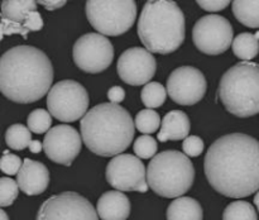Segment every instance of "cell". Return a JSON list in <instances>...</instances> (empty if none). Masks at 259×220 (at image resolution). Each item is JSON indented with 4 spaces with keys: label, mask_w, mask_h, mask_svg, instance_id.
<instances>
[{
    "label": "cell",
    "mask_w": 259,
    "mask_h": 220,
    "mask_svg": "<svg viewBox=\"0 0 259 220\" xmlns=\"http://www.w3.org/2000/svg\"><path fill=\"white\" fill-rule=\"evenodd\" d=\"M108 99L113 104H120L125 99V91L120 86H113L108 91Z\"/></svg>",
    "instance_id": "e575fe53"
},
{
    "label": "cell",
    "mask_w": 259,
    "mask_h": 220,
    "mask_svg": "<svg viewBox=\"0 0 259 220\" xmlns=\"http://www.w3.org/2000/svg\"><path fill=\"white\" fill-rule=\"evenodd\" d=\"M190 128H191V124L186 113L182 110L169 111L162 120L158 141H182L189 137Z\"/></svg>",
    "instance_id": "ac0fdd59"
},
{
    "label": "cell",
    "mask_w": 259,
    "mask_h": 220,
    "mask_svg": "<svg viewBox=\"0 0 259 220\" xmlns=\"http://www.w3.org/2000/svg\"><path fill=\"white\" fill-rule=\"evenodd\" d=\"M72 57L75 65L86 73L105 71L114 60V47L110 40L100 33H86L73 45Z\"/></svg>",
    "instance_id": "30bf717a"
},
{
    "label": "cell",
    "mask_w": 259,
    "mask_h": 220,
    "mask_svg": "<svg viewBox=\"0 0 259 220\" xmlns=\"http://www.w3.org/2000/svg\"><path fill=\"white\" fill-rule=\"evenodd\" d=\"M202 217H204L202 206L196 199L192 197H176L167 209L168 220H201Z\"/></svg>",
    "instance_id": "d6986e66"
},
{
    "label": "cell",
    "mask_w": 259,
    "mask_h": 220,
    "mask_svg": "<svg viewBox=\"0 0 259 220\" xmlns=\"http://www.w3.org/2000/svg\"><path fill=\"white\" fill-rule=\"evenodd\" d=\"M28 33H29V30H28L22 23L9 20L7 19V18L2 17V38H4L5 35L20 34L24 39H27Z\"/></svg>",
    "instance_id": "1f68e13d"
},
{
    "label": "cell",
    "mask_w": 259,
    "mask_h": 220,
    "mask_svg": "<svg viewBox=\"0 0 259 220\" xmlns=\"http://www.w3.org/2000/svg\"><path fill=\"white\" fill-rule=\"evenodd\" d=\"M27 124L32 133H47L51 129V125H52V114L48 110H45V109H34L28 115Z\"/></svg>",
    "instance_id": "4316f807"
},
{
    "label": "cell",
    "mask_w": 259,
    "mask_h": 220,
    "mask_svg": "<svg viewBox=\"0 0 259 220\" xmlns=\"http://www.w3.org/2000/svg\"><path fill=\"white\" fill-rule=\"evenodd\" d=\"M167 93L180 105L197 104L206 94L207 82L204 73L192 66H182L169 73L167 78Z\"/></svg>",
    "instance_id": "4fadbf2b"
},
{
    "label": "cell",
    "mask_w": 259,
    "mask_h": 220,
    "mask_svg": "<svg viewBox=\"0 0 259 220\" xmlns=\"http://www.w3.org/2000/svg\"><path fill=\"white\" fill-rule=\"evenodd\" d=\"M17 182L20 191L28 196L40 195L47 190L50 184V172L42 162L25 158L22 168L17 173Z\"/></svg>",
    "instance_id": "2e32d148"
},
{
    "label": "cell",
    "mask_w": 259,
    "mask_h": 220,
    "mask_svg": "<svg viewBox=\"0 0 259 220\" xmlns=\"http://www.w3.org/2000/svg\"><path fill=\"white\" fill-rule=\"evenodd\" d=\"M134 123L138 131L143 134H152L161 126V116L152 109H144L137 114Z\"/></svg>",
    "instance_id": "484cf974"
},
{
    "label": "cell",
    "mask_w": 259,
    "mask_h": 220,
    "mask_svg": "<svg viewBox=\"0 0 259 220\" xmlns=\"http://www.w3.org/2000/svg\"><path fill=\"white\" fill-rule=\"evenodd\" d=\"M0 214H2V217H3V219H8V215L5 214L4 210H0Z\"/></svg>",
    "instance_id": "f35d334b"
},
{
    "label": "cell",
    "mask_w": 259,
    "mask_h": 220,
    "mask_svg": "<svg viewBox=\"0 0 259 220\" xmlns=\"http://www.w3.org/2000/svg\"><path fill=\"white\" fill-rule=\"evenodd\" d=\"M23 25H24L29 32H37V30H40L43 28L42 15H40L37 10H34V12H32L28 15L27 19L23 23Z\"/></svg>",
    "instance_id": "836d02e7"
},
{
    "label": "cell",
    "mask_w": 259,
    "mask_h": 220,
    "mask_svg": "<svg viewBox=\"0 0 259 220\" xmlns=\"http://www.w3.org/2000/svg\"><path fill=\"white\" fill-rule=\"evenodd\" d=\"M28 148H29V151L32 152V153H39V152L43 149V143H40L39 141L34 139V141L30 142V144Z\"/></svg>",
    "instance_id": "8d00e7d4"
},
{
    "label": "cell",
    "mask_w": 259,
    "mask_h": 220,
    "mask_svg": "<svg viewBox=\"0 0 259 220\" xmlns=\"http://www.w3.org/2000/svg\"><path fill=\"white\" fill-rule=\"evenodd\" d=\"M157 148H158V144H157L156 139L149 134L138 137L133 144L134 153L137 154V157L143 159H148L156 156Z\"/></svg>",
    "instance_id": "83f0119b"
},
{
    "label": "cell",
    "mask_w": 259,
    "mask_h": 220,
    "mask_svg": "<svg viewBox=\"0 0 259 220\" xmlns=\"http://www.w3.org/2000/svg\"><path fill=\"white\" fill-rule=\"evenodd\" d=\"M224 108L238 118L259 113V65L250 61L237 63L222 76L218 89Z\"/></svg>",
    "instance_id": "5b68a950"
},
{
    "label": "cell",
    "mask_w": 259,
    "mask_h": 220,
    "mask_svg": "<svg viewBox=\"0 0 259 220\" xmlns=\"http://www.w3.org/2000/svg\"><path fill=\"white\" fill-rule=\"evenodd\" d=\"M82 136L73 126L60 124L46 133L43 139V151L55 163L71 166L81 152Z\"/></svg>",
    "instance_id": "5bb4252c"
},
{
    "label": "cell",
    "mask_w": 259,
    "mask_h": 220,
    "mask_svg": "<svg viewBox=\"0 0 259 220\" xmlns=\"http://www.w3.org/2000/svg\"><path fill=\"white\" fill-rule=\"evenodd\" d=\"M254 35H255V38H257V39L259 40V30H258V32H257V33H255V34H254Z\"/></svg>",
    "instance_id": "ab89813d"
},
{
    "label": "cell",
    "mask_w": 259,
    "mask_h": 220,
    "mask_svg": "<svg viewBox=\"0 0 259 220\" xmlns=\"http://www.w3.org/2000/svg\"><path fill=\"white\" fill-rule=\"evenodd\" d=\"M80 129L89 151L101 157H115L131 146L137 128L125 108L103 103L85 114Z\"/></svg>",
    "instance_id": "3957f363"
},
{
    "label": "cell",
    "mask_w": 259,
    "mask_h": 220,
    "mask_svg": "<svg viewBox=\"0 0 259 220\" xmlns=\"http://www.w3.org/2000/svg\"><path fill=\"white\" fill-rule=\"evenodd\" d=\"M152 191L167 199L186 194L194 185L195 167L189 156L180 151H163L156 154L147 168Z\"/></svg>",
    "instance_id": "8992f818"
},
{
    "label": "cell",
    "mask_w": 259,
    "mask_h": 220,
    "mask_svg": "<svg viewBox=\"0 0 259 220\" xmlns=\"http://www.w3.org/2000/svg\"><path fill=\"white\" fill-rule=\"evenodd\" d=\"M38 220H96L100 219L98 210L86 197L76 192L53 195L40 205Z\"/></svg>",
    "instance_id": "8fae6325"
},
{
    "label": "cell",
    "mask_w": 259,
    "mask_h": 220,
    "mask_svg": "<svg viewBox=\"0 0 259 220\" xmlns=\"http://www.w3.org/2000/svg\"><path fill=\"white\" fill-rule=\"evenodd\" d=\"M182 151L189 157H197L204 151V142L200 137L190 136L184 139L182 143Z\"/></svg>",
    "instance_id": "4dcf8cb0"
},
{
    "label": "cell",
    "mask_w": 259,
    "mask_h": 220,
    "mask_svg": "<svg viewBox=\"0 0 259 220\" xmlns=\"http://www.w3.org/2000/svg\"><path fill=\"white\" fill-rule=\"evenodd\" d=\"M205 176L212 189L232 199L259 190V141L243 133L220 137L207 149Z\"/></svg>",
    "instance_id": "6da1fadb"
},
{
    "label": "cell",
    "mask_w": 259,
    "mask_h": 220,
    "mask_svg": "<svg viewBox=\"0 0 259 220\" xmlns=\"http://www.w3.org/2000/svg\"><path fill=\"white\" fill-rule=\"evenodd\" d=\"M142 101L148 109L159 108L164 104L167 98V89L159 82H148L144 85L141 94Z\"/></svg>",
    "instance_id": "d4e9b609"
},
{
    "label": "cell",
    "mask_w": 259,
    "mask_h": 220,
    "mask_svg": "<svg viewBox=\"0 0 259 220\" xmlns=\"http://www.w3.org/2000/svg\"><path fill=\"white\" fill-rule=\"evenodd\" d=\"M53 66L43 51L33 46H17L0 58V90L18 104H30L50 93Z\"/></svg>",
    "instance_id": "7a4b0ae2"
},
{
    "label": "cell",
    "mask_w": 259,
    "mask_h": 220,
    "mask_svg": "<svg viewBox=\"0 0 259 220\" xmlns=\"http://www.w3.org/2000/svg\"><path fill=\"white\" fill-rule=\"evenodd\" d=\"M89 94L81 83L62 80L55 83L47 94V108L53 118L63 123L82 119L88 113Z\"/></svg>",
    "instance_id": "ba28073f"
},
{
    "label": "cell",
    "mask_w": 259,
    "mask_h": 220,
    "mask_svg": "<svg viewBox=\"0 0 259 220\" xmlns=\"http://www.w3.org/2000/svg\"><path fill=\"white\" fill-rule=\"evenodd\" d=\"M86 17L100 34L118 37L133 27L137 3L134 0H89Z\"/></svg>",
    "instance_id": "52a82bcc"
},
{
    "label": "cell",
    "mask_w": 259,
    "mask_h": 220,
    "mask_svg": "<svg viewBox=\"0 0 259 220\" xmlns=\"http://www.w3.org/2000/svg\"><path fill=\"white\" fill-rule=\"evenodd\" d=\"M197 4L206 12L215 13L224 10L230 4V2L229 0H199Z\"/></svg>",
    "instance_id": "d6a6232c"
},
{
    "label": "cell",
    "mask_w": 259,
    "mask_h": 220,
    "mask_svg": "<svg viewBox=\"0 0 259 220\" xmlns=\"http://www.w3.org/2000/svg\"><path fill=\"white\" fill-rule=\"evenodd\" d=\"M137 30L139 39L149 52L168 55L185 42L184 12L175 2L149 0L142 9Z\"/></svg>",
    "instance_id": "277c9868"
},
{
    "label": "cell",
    "mask_w": 259,
    "mask_h": 220,
    "mask_svg": "<svg viewBox=\"0 0 259 220\" xmlns=\"http://www.w3.org/2000/svg\"><path fill=\"white\" fill-rule=\"evenodd\" d=\"M19 185L10 177L0 179V206H10L19 194Z\"/></svg>",
    "instance_id": "f1b7e54d"
},
{
    "label": "cell",
    "mask_w": 259,
    "mask_h": 220,
    "mask_svg": "<svg viewBox=\"0 0 259 220\" xmlns=\"http://www.w3.org/2000/svg\"><path fill=\"white\" fill-rule=\"evenodd\" d=\"M116 70L119 77L128 85H147L156 75L157 62L147 48L132 47L121 53Z\"/></svg>",
    "instance_id": "9a60e30c"
},
{
    "label": "cell",
    "mask_w": 259,
    "mask_h": 220,
    "mask_svg": "<svg viewBox=\"0 0 259 220\" xmlns=\"http://www.w3.org/2000/svg\"><path fill=\"white\" fill-rule=\"evenodd\" d=\"M96 210L103 220H125L131 214V201L120 190L108 191L99 197Z\"/></svg>",
    "instance_id": "e0dca14e"
},
{
    "label": "cell",
    "mask_w": 259,
    "mask_h": 220,
    "mask_svg": "<svg viewBox=\"0 0 259 220\" xmlns=\"http://www.w3.org/2000/svg\"><path fill=\"white\" fill-rule=\"evenodd\" d=\"M30 142H32V131L28 126L23 124H13L7 129L5 143L10 149L23 151L29 147Z\"/></svg>",
    "instance_id": "603a6c76"
},
{
    "label": "cell",
    "mask_w": 259,
    "mask_h": 220,
    "mask_svg": "<svg viewBox=\"0 0 259 220\" xmlns=\"http://www.w3.org/2000/svg\"><path fill=\"white\" fill-rule=\"evenodd\" d=\"M233 14L245 27L259 28V0H235Z\"/></svg>",
    "instance_id": "ffe728a7"
},
{
    "label": "cell",
    "mask_w": 259,
    "mask_h": 220,
    "mask_svg": "<svg viewBox=\"0 0 259 220\" xmlns=\"http://www.w3.org/2000/svg\"><path fill=\"white\" fill-rule=\"evenodd\" d=\"M38 3L43 5L47 10L61 9L63 5H66V0H39Z\"/></svg>",
    "instance_id": "d590c367"
},
{
    "label": "cell",
    "mask_w": 259,
    "mask_h": 220,
    "mask_svg": "<svg viewBox=\"0 0 259 220\" xmlns=\"http://www.w3.org/2000/svg\"><path fill=\"white\" fill-rule=\"evenodd\" d=\"M223 219L225 220H257L258 215L252 204L243 200L233 201L225 209L223 214Z\"/></svg>",
    "instance_id": "cb8c5ba5"
},
{
    "label": "cell",
    "mask_w": 259,
    "mask_h": 220,
    "mask_svg": "<svg viewBox=\"0 0 259 220\" xmlns=\"http://www.w3.org/2000/svg\"><path fill=\"white\" fill-rule=\"evenodd\" d=\"M23 161L17 156V154L8 153L4 154L0 161V168L8 176H13V174H17L19 172V169L22 168Z\"/></svg>",
    "instance_id": "f546056e"
},
{
    "label": "cell",
    "mask_w": 259,
    "mask_h": 220,
    "mask_svg": "<svg viewBox=\"0 0 259 220\" xmlns=\"http://www.w3.org/2000/svg\"><path fill=\"white\" fill-rule=\"evenodd\" d=\"M232 24L227 18L218 14H209L200 18L192 29V40L200 52L218 56L228 51L233 45Z\"/></svg>",
    "instance_id": "9c48e42d"
},
{
    "label": "cell",
    "mask_w": 259,
    "mask_h": 220,
    "mask_svg": "<svg viewBox=\"0 0 259 220\" xmlns=\"http://www.w3.org/2000/svg\"><path fill=\"white\" fill-rule=\"evenodd\" d=\"M105 177L108 184L120 191L147 192L149 189L147 169L139 157L120 153L106 166Z\"/></svg>",
    "instance_id": "7c38bea8"
},
{
    "label": "cell",
    "mask_w": 259,
    "mask_h": 220,
    "mask_svg": "<svg viewBox=\"0 0 259 220\" xmlns=\"http://www.w3.org/2000/svg\"><path fill=\"white\" fill-rule=\"evenodd\" d=\"M254 205L257 206V209L259 211V190H258L257 194H255V196H254Z\"/></svg>",
    "instance_id": "74e56055"
},
{
    "label": "cell",
    "mask_w": 259,
    "mask_h": 220,
    "mask_svg": "<svg viewBox=\"0 0 259 220\" xmlns=\"http://www.w3.org/2000/svg\"><path fill=\"white\" fill-rule=\"evenodd\" d=\"M34 10H37V2L34 0H5L2 5V17L23 24Z\"/></svg>",
    "instance_id": "44dd1931"
},
{
    "label": "cell",
    "mask_w": 259,
    "mask_h": 220,
    "mask_svg": "<svg viewBox=\"0 0 259 220\" xmlns=\"http://www.w3.org/2000/svg\"><path fill=\"white\" fill-rule=\"evenodd\" d=\"M233 53L243 61H250L259 53V40L252 33H240L233 40Z\"/></svg>",
    "instance_id": "7402d4cb"
}]
</instances>
